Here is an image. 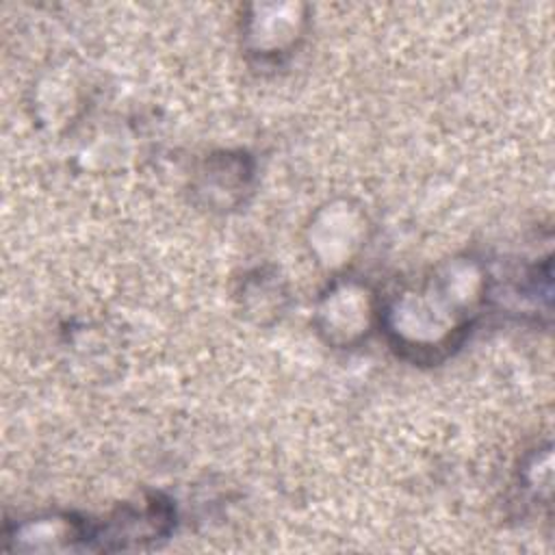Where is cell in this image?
Listing matches in <instances>:
<instances>
[{"mask_svg": "<svg viewBox=\"0 0 555 555\" xmlns=\"http://www.w3.org/2000/svg\"><path fill=\"white\" fill-rule=\"evenodd\" d=\"M488 293V275L479 260L451 258L418 286L403 288L379 308V325L399 356L434 364L464 343Z\"/></svg>", "mask_w": 555, "mask_h": 555, "instance_id": "6da1fadb", "label": "cell"}, {"mask_svg": "<svg viewBox=\"0 0 555 555\" xmlns=\"http://www.w3.org/2000/svg\"><path fill=\"white\" fill-rule=\"evenodd\" d=\"M176 527V512L163 494L117 505L106 516L89 518V551H143L167 540Z\"/></svg>", "mask_w": 555, "mask_h": 555, "instance_id": "7a4b0ae2", "label": "cell"}, {"mask_svg": "<svg viewBox=\"0 0 555 555\" xmlns=\"http://www.w3.org/2000/svg\"><path fill=\"white\" fill-rule=\"evenodd\" d=\"M375 321L379 323V306L373 291L356 278H338L317 304L314 325L323 340L334 347H353L362 343Z\"/></svg>", "mask_w": 555, "mask_h": 555, "instance_id": "3957f363", "label": "cell"}, {"mask_svg": "<svg viewBox=\"0 0 555 555\" xmlns=\"http://www.w3.org/2000/svg\"><path fill=\"white\" fill-rule=\"evenodd\" d=\"M4 551L80 553L89 551V518L72 512H48L4 525Z\"/></svg>", "mask_w": 555, "mask_h": 555, "instance_id": "277c9868", "label": "cell"}, {"mask_svg": "<svg viewBox=\"0 0 555 555\" xmlns=\"http://www.w3.org/2000/svg\"><path fill=\"white\" fill-rule=\"evenodd\" d=\"M256 13L245 17L243 39L251 54L260 59H278L288 54L297 41L304 37L306 17L301 7H271L273 13H267V7H254Z\"/></svg>", "mask_w": 555, "mask_h": 555, "instance_id": "5b68a950", "label": "cell"}, {"mask_svg": "<svg viewBox=\"0 0 555 555\" xmlns=\"http://www.w3.org/2000/svg\"><path fill=\"white\" fill-rule=\"evenodd\" d=\"M251 163L243 152H219L206 158L197 173L195 191L202 193L208 206L228 210L236 206L251 184Z\"/></svg>", "mask_w": 555, "mask_h": 555, "instance_id": "8992f818", "label": "cell"}]
</instances>
